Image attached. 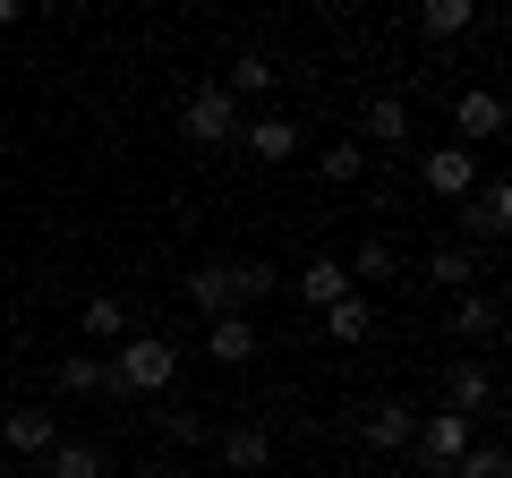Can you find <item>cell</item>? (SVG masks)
<instances>
[{"instance_id": "6da1fadb", "label": "cell", "mask_w": 512, "mask_h": 478, "mask_svg": "<svg viewBox=\"0 0 512 478\" xmlns=\"http://www.w3.org/2000/svg\"><path fill=\"white\" fill-rule=\"evenodd\" d=\"M282 291V265H265V257H214V265H197L188 274V308L214 325V316H248V308H265V299Z\"/></svg>"}, {"instance_id": "7a4b0ae2", "label": "cell", "mask_w": 512, "mask_h": 478, "mask_svg": "<svg viewBox=\"0 0 512 478\" xmlns=\"http://www.w3.org/2000/svg\"><path fill=\"white\" fill-rule=\"evenodd\" d=\"M111 393H163L171 376H180V342H163V333H128V342H111Z\"/></svg>"}, {"instance_id": "3957f363", "label": "cell", "mask_w": 512, "mask_h": 478, "mask_svg": "<svg viewBox=\"0 0 512 478\" xmlns=\"http://www.w3.org/2000/svg\"><path fill=\"white\" fill-rule=\"evenodd\" d=\"M239 120H248V111H239L222 86H188V103H180V137L188 146H231Z\"/></svg>"}, {"instance_id": "277c9868", "label": "cell", "mask_w": 512, "mask_h": 478, "mask_svg": "<svg viewBox=\"0 0 512 478\" xmlns=\"http://www.w3.org/2000/svg\"><path fill=\"white\" fill-rule=\"evenodd\" d=\"M470 444H478V436H470V419H461V410H419V436H410V453H419L436 478L453 470V461L470 453Z\"/></svg>"}, {"instance_id": "5b68a950", "label": "cell", "mask_w": 512, "mask_h": 478, "mask_svg": "<svg viewBox=\"0 0 512 478\" xmlns=\"http://www.w3.org/2000/svg\"><path fill=\"white\" fill-rule=\"evenodd\" d=\"M487 137H504V94L495 86H461L453 94V146H487Z\"/></svg>"}, {"instance_id": "8992f818", "label": "cell", "mask_w": 512, "mask_h": 478, "mask_svg": "<svg viewBox=\"0 0 512 478\" xmlns=\"http://www.w3.org/2000/svg\"><path fill=\"white\" fill-rule=\"evenodd\" d=\"M419 180H427V197L461 205V197H470L478 180H487V171H478V154H470V146H436V154L419 163Z\"/></svg>"}, {"instance_id": "52a82bcc", "label": "cell", "mask_w": 512, "mask_h": 478, "mask_svg": "<svg viewBox=\"0 0 512 478\" xmlns=\"http://www.w3.org/2000/svg\"><path fill=\"white\" fill-rule=\"evenodd\" d=\"M0 436H9V453H26V461H52L60 419H52L43 402H18V410H0Z\"/></svg>"}, {"instance_id": "ba28073f", "label": "cell", "mask_w": 512, "mask_h": 478, "mask_svg": "<svg viewBox=\"0 0 512 478\" xmlns=\"http://www.w3.org/2000/svg\"><path fill=\"white\" fill-rule=\"evenodd\" d=\"M299 137H308L299 120H282V111H256V120H239V137H231V146H248L256 163H291V154H299Z\"/></svg>"}, {"instance_id": "9c48e42d", "label": "cell", "mask_w": 512, "mask_h": 478, "mask_svg": "<svg viewBox=\"0 0 512 478\" xmlns=\"http://www.w3.org/2000/svg\"><path fill=\"white\" fill-rule=\"evenodd\" d=\"M291 291L308 299L316 316H325L333 299H350V291H359V282H350V265H342V257H308V265H299V274H291Z\"/></svg>"}, {"instance_id": "30bf717a", "label": "cell", "mask_w": 512, "mask_h": 478, "mask_svg": "<svg viewBox=\"0 0 512 478\" xmlns=\"http://www.w3.org/2000/svg\"><path fill=\"white\" fill-rule=\"evenodd\" d=\"M461 222H470L478 239H504L512 231V180H478L470 197H461Z\"/></svg>"}, {"instance_id": "8fae6325", "label": "cell", "mask_w": 512, "mask_h": 478, "mask_svg": "<svg viewBox=\"0 0 512 478\" xmlns=\"http://www.w3.org/2000/svg\"><path fill=\"white\" fill-rule=\"evenodd\" d=\"M444 410H461V419L495 410V376L478 368V359H453V368H444Z\"/></svg>"}, {"instance_id": "7c38bea8", "label": "cell", "mask_w": 512, "mask_h": 478, "mask_svg": "<svg viewBox=\"0 0 512 478\" xmlns=\"http://www.w3.org/2000/svg\"><path fill=\"white\" fill-rule=\"evenodd\" d=\"M205 359L214 368H248L256 359V316H214L205 325Z\"/></svg>"}, {"instance_id": "4fadbf2b", "label": "cell", "mask_w": 512, "mask_h": 478, "mask_svg": "<svg viewBox=\"0 0 512 478\" xmlns=\"http://www.w3.org/2000/svg\"><path fill=\"white\" fill-rule=\"evenodd\" d=\"M504 333V299L495 291H461L453 299V342H495Z\"/></svg>"}, {"instance_id": "5bb4252c", "label": "cell", "mask_w": 512, "mask_h": 478, "mask_svg": "<svg viewBox=\"0 0 512 478\" xmlns=\"http://www.w3.org/2000/svg\"><path fill=\"white\" fill-rule=\"evenodd\" d=\"M274 461V436H265V419H239V427H222V470H265Z\"/></svg>"}, {"instance_id": "9a60e30c", "label": "cell", "mask_w": 512, "mask_h": 478, "mask_svg": "<svg viewBox=\"0 0 512 478\" xmlns=\"http://www.w3.org/2000/svg\"><path fill=\"white\" fill-rule=\"evenodd\" d=\"M410 436H419V410L410 402H376L367 410V444H376V453H410Z\"/></svg>"}, {"instance_id": "2e32d148", "label": "cell", "mask_w": 512, "mask_h": 478, "mask_svg": "<svg viewBox=\"0 0 512 478\" xmlns=\"http://www.w3.org/2000/svg\"><path fill=\"white\" fill-rule=\"evenodd\" d=\"M427 282H444V291H478V257H470V248H461V239H444V248H436V257H427Z\"/></svg>"}, {"instance_id": "e0dca14e", "label": "cell", "mask_w": 512, "mask_h": 478, "mask_svg": "<svg viewBox=\"0 0 512 478\" xmlns=\"http://www.w3.org/2000/svg\"><path fill=\"white\" fill-rule=\"evenodd\" d=\"M43 470H52V478H111V453H103V444H69V436H60Z\"/></svg>"}, {"instance_id": "ac0fdd59", "label": "cell", "mask_w": 512, "mask_h": 478, "mask_svg": "<svg viewBox=\"0 0 512 478\" xmlns=\"http://www.w3.org/2000/svg\"><path fill=\"white\" fill-rule=\"evenodd\" d=\"M274 77H282V69H274V60H265V52H239V60H231V77H222V94H231V103L248 111V94H265V86H274Z\"/></svg>"}, {"instance_id": "d6986e66", "label": "cell", "mask_w": 512, "mask_h": 478, "mask_svg": "<svg viewBox=\"0 0 512 478\" xmlns=\"http://www.w3.org/2000/svg\"><path fill=\"white\" fill-rule=\"evenodd\" d=\"M419 26H427L436 43H453V35H470V26H478V0H427Z\"/></svg>"}, {"instance_id": "ffe728a7", "label": "cell", "mask_w": 512, "mask_h": 478, "mask_svg": "<svg viewBox=\"0 0 512 478\" xmlns=\"http://www.w3.org/2000/svg\"><path fill=\"white\" fill-rule=\"evenodd\" d=\"M325 333H333V342H367V333H376V308H367L359 291L333 299V308H325Z\"/></svg>"}, {"instance_id": "44dd1931", "label": "cell", "mask_w": 512, "mask_h": 478, "mask_svg": "<svg viewBox=\"0 0 512 478\" xmlns=\"http://www.w3.org/2000/svg\"><path fill=\"white\" fill-rule=\"evenodd\" d=\"M367 137H376V146H402L410 137V103L402 94H376V103H367Z\"/></svg>"}, {"instance_id": "7402d4cb", "label": "cell", "mask_w": 512, "mask_h": 478, "mask_svg": "<svg viewBox=\"0 0 512 478\" xmlns=\"http://www.w3.org/2000/svg\"><path fill=\"white\" fill-rule=\"evenodd\" d=\"M60 393H111V368L94 350H69V359H60Z\"/></svg>"}, {"instance_id": "603a6c76", "label": "cell", "mask_w": 512, "mask_h": 478, "mask_svg": "<svg viewBox=\"0 0 512 478\" xmlns=\"http://www.w3.org/2000/svg\"><path fill=\"white\" fill-rule=\"evenodd\" d=\"M77 325H86V342H128V308H120V299H86V316H77Z\"/></svg>"}, {"instance_id": "cb8c5ba5", "label": "cell", "mask_w": 512, "mask_h": 478, "mask_svg": "<svg viewBox=\"0 0 512 478\" xmlns=\"http://www.w3.org/2000/svg\"><path fill=\"white\" fill-rule=\"evenodd\" d=\"M444 478H512V453H504V444H470Z\"/></svg>"}, {"instance_id": "d4e9b609", "label": "cell", "mask_w": 512, "mask_h": 478, "mask_svg": "<svg viewBox=\"0 0 512 478\" xmlns=\"http://www.w3.org/2000/svg\"><path fill=\"white\" fill-rule=\"evenodd\" d=\"M325 180H333V188L367 180V146H359V137H342V146H325Z\"/></svg>"}, {"instance_id": "484cf974", "label": "cell", "mask_w": 512, "mask_h": 478, "mask_svg": "<svg viewBox=\"0 0 512 478\" xmlns=\"http://www.w3.org/2000/svg\"><path fill=\"white\" fill-rule=\"evenodd\" d=\"M163 436L197 453V444H214V419H205V410H163Z\"/></svg>"}, {"instance_id": "4316f807", "label": "cell", "mask_w": 512, "mask_h": 478, "mask_svg": "<svg viewBox=\"0 0 512 478\" xmlns=\"http://www.w3.org/2000/svg\"><path fill=\"white\" fill-rule=\"evenodd\" d=\"M350 282H393V248H384V239H367L359 257H350Z\"/></svg>"}, {"instance_id": "83f0119b", "label": "cell", "mask_w": 512, "mask_h": 478, "mask_svg": "<svg viewBox=\"0 0 512 478\" xmlns=\"http://www.w3.org/2000/svg\"><path fill=\"white\" fill-rule=\"evenodd\" d=\"M26 18V9H18V0H0V35H9V26H18Z\"/></svg>"}, {"instance_id": "f1b7e54d", "label": "cell", "mask_w": 512, "mask_h": 478, "mask_svg": "<svg viewBox=\"0 0 512 478\" xmlns=\"http://www.w3.org/2000/svg\"><path fill=\"white\" fill-rule=\"evenodd\" d=\"M0 478H18V470H9V461H0Z\"/></svg>"}]
</instances>
